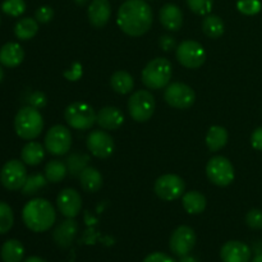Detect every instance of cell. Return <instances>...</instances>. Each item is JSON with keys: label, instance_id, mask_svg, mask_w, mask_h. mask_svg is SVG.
<instances>
[{"label": "cell", "instance_id": "cell-33", "mask_svg": "<svg viewBox=\"0 0 262 262\" xmlns=\"http://www.w3.org/2000/svg\"><path fill=\"white\" fill-rule=\"evenodd\" d=\"M14 224V214L12 207L5 202L0 201V234H5L12 229Z\"/></svg>", "mask_w": 262, "mask_h": 262}, {"label": "cell", "instance_id": "cell-44", "mask_svg": "<svg viewBox=\"0 0 262 262\" xmlns=\"http://www.w3.org/2000/svg\"><path fill=\"white\" fill-rule=\"evenodd\" d=\"M23 262H48V261H45L43 258L38 257V256H31V257L26 258Z\"/></svg>", "mask_w": 262, "mask_h": 262}, {"label": "cell", "instance_id": "cell-9", "mask_svg": "<svg viewBox=\"0 0 262 262\" xmlns=\"http://www.w3.org/2000/svg\"><path fill=\"white\" fill-rule=\"evenodd\" d=\"M27 181V170L23 161L9 160L4 164L0 171V182L9 191L22 189Z\"/></svg>", "mask_w": 262, "mask_h": 262}, {"label": "cell", "instance_id": "cell-14", "mask_svg": "<svg viewBox=\"0 0 262 262\" xmlns=\"http://www.w3.org/2000/svg\"><path fill=\"white\" fill-rule=\"evenodd\" d=\"M114 140L105 130H92L87 136V148L95 158H109L114 152Z\"/></svg>", "mask_w": 262, "mask_h": 262}, {"label": "cell", "instance_id": "cell-38", "mask_svg": "<svg viewBox=\"0 0 262 262\" xmlns=\"http://www.w3.org/2000/svg\"><path fill=\"white\" fill-rule=\"evenodd\" d=\"M54 17V10L51 7H48V5H43V7L37 8L35 13V18L37 22L40 23H48L53 19Z\"/></svg>", "mask_w": 262, "mask_h": 262}, {"label": "cell", "instance_id": "cell-5", "mask_svg": "<svg viewBox=\"0 0 262 262\" xmlns=\"http://www.w3.org/2000/svg\"><path fill=\"white\" fill-rule=\"evenodd\" d=\"M64 118L72 128L78 130L90 129L96 123V113L92 106L79 101L67 106Z\"/></svg>", "mask_w": 262, "mask_h": 262}, {"label": "cell", "instance_id": "cell-43", "mask_svg": "<svg viewBox=\"0 0 262 262\" xmlns=\"http://www.w3.org/2000/svg\"><path fill=\"white\" fill-rule=\"evenodd\" d=\"M251 143H252L253 148L262 151V127L253 130L252 136H251Z\"/></svg>", "mask_w": 262, "mask_h": 262}, {"label": "cell", "instance_id": "cell-39", "mask_svg": "<svg viewBox=\"0 0 262 262\" xmlns=\"http://www.w3.org/2000/svg\"><path fill=\"white\" fill-rule=\"evenodd\" d=\"M28 102H30L31 106L36 107V109H41V107L45 106L46 102H48V100H46V96L42 94V92L36 91L31 95Z\"/></svg>", "mask_w": 262, "mask_h": 262}, {"label": "cell", "instance_id": "cell-2", "mask_svg": "<svg viewBox=\"0 0 262 262\" xmlns=\"http://www.w3.org/2000/svg\"><path fill=\"white\" fill-rule=\"evenodd\" d=\"M22 219L25 222L26 227L30 230H32V232H46L55 223V209L45 199L31 200L23 207Z\"/></svg>", "mask_w": 262, "mask_h": 262}, {"label": "cell", "instance_id": "cell-41", "mask_svg": "<svg viewBox=\"0 0 262 262\" xmlns=\"http://www.w3.org/2000/svg\"><path fill=\"white\" fill-rule=\"evenodd\" d=\"M143 262H176L173 257L163 252H155L148 255L147 257L143 260Z\"/></svg>", "mask_w": 262, "mask_h": 262}, {"label": "cell", "instance_id": "cell-47", "mask_svg": "<svg viewBox=\"0 0 262 262\" xmlns=\"http://www.w3.org/2000/svg\"><path fill=\"white\" fill-rule=\"evenodd\" d=\"M74 2H76L77 5H84L89 0H74Z\"/></svg>", "mask_w": 262, "mask_h": 262}, {"label": "cell", "instance_id": "cell-32", "mask_svg": "<svg viewBox=\"0 0 262 262\" xmlns=\"http://www.w3.org/2000/svg\"><path fill=\"white\" fill-rule=\"evenodd\" d=\"M46 183H48V179H46L45 176L38 173L32 174V176L27 177V181H26L25 186L22 187V193L25 196H33L38 191L45 188Z\"/></svg>", "mask_w": 262, "mask_h": 262}, {"label": "cell", "instance_id": "cell-37", "mask_svg": "<svg viewBox=\"0 0 262 262\" xmlns=\"http://www.w3.org/2000/svg\"><path fill=\"white\" fill-rule=\"evenodd\" d=\"M246 223L251 229H262V210L252 209L246 215Z\"/></svg>", "mask_w": 262, "mask_h": 262}, {"label": "cell", "instance_id": "cell-12", "mask_svg": "<svg viewBox=\"0 0 262 262\" xmlns=\"http://www.w3.org/2000/svg\"><path fill=\"white\" fill-rule=\"evenodd\" d=\"M164 99L170 106L184 110L194 104L196 94L188 84L174 82L166 87L165 92H164Z\"/></svg>", "mask_w": 262, "mask_h": 262}, {"label": "cell", "instance_id": "cell-35", "mask_svg": "<svg viewBox=\"0 0 262 262\" xmlns=\"http://www.w3.org/2000/svg\"><path fill=\"white\" fill-rule=\"evenodd\" d=\"M189 9L199 15H207L211 13L214 0H187Z\"/></svg>", "mask_w": 262, "mask_h": 262}, {"label": "cell", "instance_id": "cell-46", "mask_svg": "<svg viewBox=\"0 0 262 262\" xmlns=\"http://www.w3.org/2000/svg\"><path fill=\"white\" fill-rule=\"evenodd\" d=\"M252 262H262V253H258V255L253 258Z\"/></svg>", "mask_w": 262, "mask_h": 262}, {"label": "cell", "instance_id": "cell-18", "mask_svg": "<svg viewBox=\"0 0 262 262\" xmlns=\"http://www.w3.org/2000/svg\"><path fill=\"white\" fill-rule=\"evenodd\" d=\"M89 20L95 28H102L109 22L112 14V5L109 0H92L89 5Z\"/></svg>", "mask_w": 262, "mask_h": 262}, {"label": "cell", "instance_id": "cell-1", "mask_svg": "<svg viewBox=\"0 0 262 262\" xmlns=\"http://www.w3.org/2000/svg\"><path fill=\"white\" fill-rule=\"evenodd\" d=\"M152 9L145 0H127L118 10V26L133 37L145 35L152 26Z\"/></svg>", "mask_w": 262, "mask_h": 262}, {"label": "cell", "instance_id": "cell-4", "mask_svg": "<svg viewBox=\"0 0 262 262\" xmlns=\"http://www.w3.org/2000/svg\"><path fill=\"white\" fill-rule=\"evenodd\" d=\"M173 68L168 59H152L142 71V82L147 89L160 90L169 83Z\"/></svg>", "mask_w": 262, "mask_h": 262}, {"label": "cell", "instance_id": "cell-16", "mask_svg": "<svg viewBox=\"0 0 262 262\" xmlns=\"http://www.w3.org/2000/svg\"><path fill=\"white\" fill-rule=\"evenodd\" d=\"M78 233V224L74 217H68L61 222L53 232V239L60 248L71 247Z\"/></svg>", "mask_w": 262, "mask_h": 262}, {"label": "cell", "instance_id": "cell-24", "mask_svg": "<svg viewBox=\"0 0 262 262\" xmlns=\"http://www.w3.org/2000/svg\"><path fill=\"white\" fill-rule=\"evenodd\" d=\"M183 207L188 214H201L206 207V199L201 192L189 191L183 194Z\"/></svg>", "mask_w": 262, "mask_h": 262}, {"label": "cell", "instance_id": "cell-11", "mask_svg": "<svg viewBox=\"0 0 262 262\" xmlns=\"http://www.w3.org/2000/svg\"><path fill=\"white\" fill-rule=\"evenodd\" d=\"M72 146L71 130L64 125H54L48 130L45 137V147L51 155H66Z\"/></svg>", "mask_w": 262, "mask_h": 262}, {"label": "cell", "instance_id": "cell-29", "mask_svg": "<svg viewBox=\"0 0 262 262\" xmlns=\"http://www.w3.org/2000/svg\"><path fill=\"white\" fill-rule=\"evenodd\" d=\"M68 174L67 164L60 160H50L45 166V177L50 183H59Z\"/></svg>", "mask_w": 262, "mask_h": 262}, {"label": "cell", "instance_id": "cell-26", "mask_svg": "<svg viewBox=\"0 0 262 262\" xmlns=\"http://www.w3.org/2000/svg\"><path fill=\"white\" fill-rule=\"evenodd\" d=\"M228 142V132L220 125H212L206 135V146L210 151L216 152L222 150Z\"/></svg>", "mask_w": 262, "mask_h": 262}, {"label": "cell", "instance_id": "cell-19", "mask_svg": "<svg viewBox=\"0 0 262 262\" xmlns=\"http://www.w3.org/2000/svg\"><path fill=\"white\" fill-rule=\"evenodd\" d=\"M124 122L123 113L118 107L105 106L96 114V123L106 130H117Z\"/></svg>", "mask_w": 262, "mask_h": 262}, {"label": "cell", "instance_id": "cell-40", "mask_svg": "<svg viewBox=\"0 0 262 262\" xmlns=\"http://www.w3.org/2000/svg\"><path fill=\"white\" fill-rule=\"evenodd\" d=\"M82 76V66L79 63H74L69 71L64 72V77L69 81H77Z\"/></svg>", "mask_w": 262, "mask_h": 262}, {"label": "cell", "instance_id": "cell-48", "mask_svg": "<svg viewBox=\"0 0 262 262\" xmlns=\"http://www.w3.org/2000/svg\"><path fill=\"white\" fill-rule=\"evenodd\" d=\"M3 79H4V71H3L2 66H0V83H2Z\"/></svg>", "mask_w": 262, "mask_h": 262}, {"label": "cell", "instance_id": "cell-27", "mask_svg": "<svg viewBox=\"0 0 262 262\" xmlns=\"http://www.w3.org/2000/svg\"><path fill=\"white\" fill-rule=\"evenodd\" d=\"M110 86L117 94L125 95L132 91L133 86H135V81H133V77L128 72L118 71L110 78Z\"/></svg>", "mask_w": 262, "mask_h": 262}, {"label": "cell", "instance_id": "cell-20", "mask_svg": "<svg viewBox=\"0 0 262 262\" xmlns=\"http://www.w3.org/2000/svg\"><path fill=\"white\" fill-rule=\"evenodd\" d=\"M160 23L169 31H179L183 26V13L176 4H165L159 13Z\"/></svg>", "mask_w": 262, "mask_h": 262}, {"label": "cell", "instance_id": "cell-21", "mask_svg": "<svg viewBox=\"0 0 262 262\" xmlns=\"http://www.w3.org/2000/svg\"><path fill=\"white\" fill-rule=\"evenodd\" d=\"M25 59V50L17 42H8L0 49V63L8 68L18 67Z\"/></svg>", "mask_w": 262, "mask_h": 262}, {"label": "cell", "instance_id": "cell-45", "mask_svg": "<svg viewBox=\"0 0 262 262\" xmlns=\"http://www.w3.org/2000/svg\"><path fill=\"white\" fill-rule=\"evenodd\" d=\"M179 262H199L197 261V258H194L193 256H183V257H181V261Z\"/></svg>", "mask_w": 262, "mask_h": 262}, {"label": "cell", "instance_id": "cell-13", "mask_svg": "<svg viewBox=\"0 0 262 262\" xmlns=\"http://www.w3.org/2000/svg\"><path fill=\"white\" fill-rule=\"evenodd\" d=\"M194 245H196V233L188 225H182L177 228L169 241L170 251L179 257L188 255L193 250Z\"/></svg>", "mask_w": 262, "mask_h": 262}, {"label": "cell", "instance_id": "cell-23", "mask_svg": "<svg viewBox=\"0 0 262 262\" xmlns=\"http://www.w3.org/2000/svg\"><path fill=\"white\" fill-rule=\"evenodd\" d=\"M20 158H22L23 163L27 164V165H38L45 158V150H43L41 143L32 141V142H28L27 145H25V147L22 148Z\"/></svg>", "mask_w": 262, "mask_h": 262}, {"label": "cell", "instance_id": "cell-28", "mask_svg": "<svg viewBox=\"0 0 262 262\" xmlns=\"http://www.w3.org/2000/svg\"><path fill=\"white\" fill-rule=\"evenodd\" d=\"M38 31V22L33 18L26 17L18 20L14 26V33L17 38L22 41L31 40L36 36Z\"/></svg>", "mask_w": 262, "mask_h": 262}, {"label": "cell", "instance_id": "cell-42", "mask_svg": "<svg viewBox=\"0 0 262 262\" xmlns=\"http://www.w3.org/2000/svg\"><path fill=\"white\" fill-rule=\"evenodd\" d=\"M159 45H160V48L164 51H171L173 49H176V41H174V38L171 36L164 35L159 40Z\"/></svg>", "mask_w": 262, "mask_h": 262}, {"label": "cell", "instance_id": "cell-7", "mask_svg": "<svg viewBox=\"0 0 262 262\" xmlns=\"http://www.w3.org/2000/svg\"><path fill=\"white\" fill-rule=\"evenodd\" d=\"M206 174L210 182L219 187H227L234 181V168L224 156H214L206 165Z\"/></svg>", "mask_w": 262, "mask_h": 262}, {"label": "cell", "instance_id": "cell-6", "mask_svg": "<svg viewBox=\"0 0 262 262\" xmlns=\"http://www.w3.org/2000/svg\"><path fill=\"white\" fill-rule=\"evenodd\" d=\"M128 110L133 120L138 123L147 122L155 112V99L146 90H140L132 94L128 100Z\"/></svg>", "mask_w": 262, "mask_h": 262}, {"label": "cell", "instance_id": "cell-3", "mask_svg": "<svg viewBox=\"0 0 262 262\" xmlns=\"http://www.w3.org/2000/svg\"><path fill=\"white\" fill-rule=\"evenodd\" d=\"M14 129L23 140H35L43 129L42 115L31 105L22 107L14 118Z\"/></svg>", "mask_w": 262, "mask_h": 262}, {"label": "cell", "instance_id": "cell-36", "mask_svg": "<svg viewBox=\"0 0 262 262\" xmlns=\"http://www.w3.org/2000/svg\"><path fill=\"white\" fill-rule=\"evenodd\" d=\"M237 8L242 14L255 15L260 13L262 4L260 0H238Z\"/></svg>", "mask_w": 262, "mask_h": 262}, {"label": "cell", "instance_id": "cell-10", "mask_svg": "<svg viewBox=\"0 0 262 262\" xmlns=\"http://www.w3.org/2000/svg\"><path fill=\"white\" fill-rule=\"evenodd\" d=\"M186 184L179 176L176 174H165L156 179L154 184V191L159 199L164 201H173L183 196Z\"/></svg>", "mask_w": 262, "mask_h": 262}, {"label": "cell", "instance_id": "cell-8", "mask_svg": "<svg viewBox=\"0 0 262 262\" xmlns=\"http://www.w3.org/2000/svg\"><path fill=\"white\" fill-rule=\"evenodd\" d=\"M176 55L179 63L189 69L200 68L206 60L205 49L202 48L201 43L193 40H187L179 43Z\"/></svg>", "mask_w": 262, "mask_h": 262}, {"label": "cell", "instance_id": "cell-15", "mask_svg": "<svg viewBox=\"0 0 262 262\" xmlns=\"http://www.w3.org/2000/svg\"><path fill=\"white\" fill-rule=\"evenodd\" d=\"M56 205H58L59 211L66 217H76L82 209L81 194L73 188L63 189L58 194Z\"/></svg>", "mask_w": 262, "mask_h": 262}, {"label": "cell", "instance_id": "cell-34", "mask_svg": "<svg viewBox=\"0 0 262 262\" xmlns=\"http://www.w3.org/2000/svg\"><path fill=\"white\" fill-rule=\"evenodd\" d=\"M2 10L10 17H19L25 13V0H4L2 4Z\"/></svg>", "mask_w": 262, "mask_h": 262}, {"label": "cell", "instance_id": "cell-22", "mask_svg": "<svg viewBox=\"0 0 262 262\" xmlns=\"http://www.w3.org/2000/svg\"><path fill=\"white\" fill-rule=\"evenodd\" d=\"M79 183L81 187L89 193H95L99 191L102 186V176L96 168L87 166L79 174Z\"/></svg>", "mask_w": 262, "mask_h": 262}, {"label": "cell", "instance_id": "cell-30", "mask_svg": "<svg viewBox=\"0 0 262 262\" xmlns=\"http://www.w3.org/2000/svg\"><path fill=\"white\" fill-rule=\"evenodd\" d=\"M224 22L220 17L214 14H207L202 22V31L211 38H219L224 33Z\"/></svg>", "mask_w": 262, "mask_h": 262}, {"label": "cell", "instance_id": "cell-25", "mask_svg": "<svg viewBox=\"0 0 262 262\" xmlns=\"http://www.w3.org/2000/svg\"><path fill=\"white\" fill-rule=\"evenodd\" d=\"M2 260L4 262H20L25 257V247L17 239H9L2 246Z\"/></svg>", "mask_w": 262, "mask_h": 262}, {"label": "cell", "instance_id": "cell-17", "mask_svg": "<svg viewBox=\"0 0 262 262\" xmlns=\"http://www.w3.org/2000/svg\"><path fill=\"white\" fill-rule=\"evenodd\" d=\"M251 255V248L239 241L227 242L220 251L223 262H250Z\"/></svg>", "mask_w": 262, "mask_h": 262}, {"label": "cell", "instance_id": "cell-31", "mask_svg": "<svg viewBox=\"0 0 262 262\" xmlns=\"http://www.w3.org/2000/svg\"><path fill=\"white\" fill-rule=\"evenodd\" d=\"M90 158L89 155L82 152H73L68 156L67 159V168H68V173L73 177H79V174L83 171L84 168L89 166Z\"/></svg>", "mask_w": 262, "mask_h": 262}]
</instances>
